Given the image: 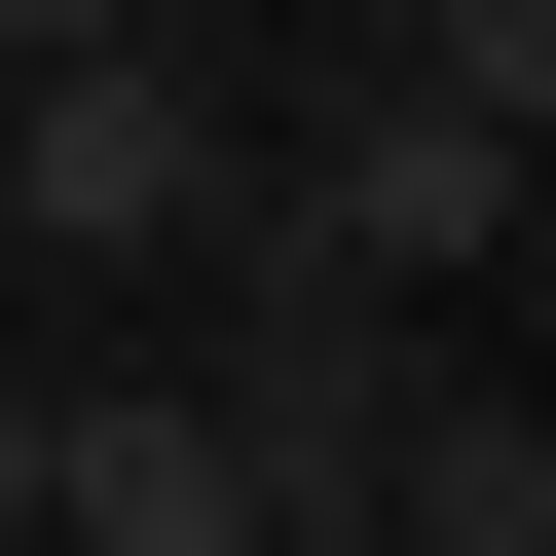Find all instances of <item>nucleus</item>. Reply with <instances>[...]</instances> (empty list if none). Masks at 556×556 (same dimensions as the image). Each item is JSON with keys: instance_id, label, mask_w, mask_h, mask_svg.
Listing matches in <instances>:
<instances>
[{"instance_id": "obj_3", "label": "nucleus", "mask_w": 556, "mask_h": 556, "mask_svg": "<svg viewBox=\"0 0 556 556\" xmlns=\"http://www.w3.org/2000/svg\"><path fill=\"white\" fill-rule=\"evenodd\" d=\"M482 223H519V149H482L445 75H371V112H334L298 186H260V260H334V298H445V260H482Z\"/></svg>"}, {"instance_id": "obj_2", "label": "nucleus", "mask_w": 556, "mask_h": 556, "mask_svg": "<svg viewBox=\"0 0 556 556\" xmlns=\"http://www.w3.org/2000/svg\"><path fill=\"white\" fill-rule=\"evenodd\" d=\"M186 408L260 445V519H371L445 371H408V298H334V260H223V334H186Z\"/></svg>"}, {"instance_id": "obj_6", "label": "nucleus", "mask_w": 556, "mask_h": 556, "mask_svg": "<svg viewBox=\"0 0 556 556\" xmlns=\"http://www.w3.org/2000/svg\"><path fill=\"white\" fill-rule=\"evenodd\" d=\"M298 556H408V519H298Z\"/></svg>"}, {"instance_id": "obj_1", "label": "nucleus", "mask_w": 556, "mask_h": 556, "mask_svg": "<svg viewBox=\"0 0 556 556\" xmlns=\"http://www.w3.org/2000/svg\"><path fill=\"white\" fill-rule=\"evenodd\" d=\"M260 186H298V149H260L186 38H0V260H186V298H223Z\"/></svg>"}, {"instance_id": "obj_5", "label": "nucleus", "mask_w": 556, "mask_h": 556, "mask_svg": "<svg viewBox=\"0 0 556 556\" xmlns=\"http://www.w3.org/2000/svg\"><path fill=\"white\" fill-rule=\"evenodd\" d=\"M408 75H445V112H482V149L556 186V0H445V38H408Z\"/></svg>"}, {"instance_id": "obj_4", "label": "nucleus", "mask_w": 556, "mask_h": 556, "mask_svg": "<svg viewBox=\"0 0 556 556\" xmlns=\"http://www.w3.org/2000/svg\"><path fill=\"white\" fill-rule=\"evenodd\" d=\"M371 519H408V556H556V408H482V371H445V408H408V482H371Z\"/></svg>"}]
</instances>
